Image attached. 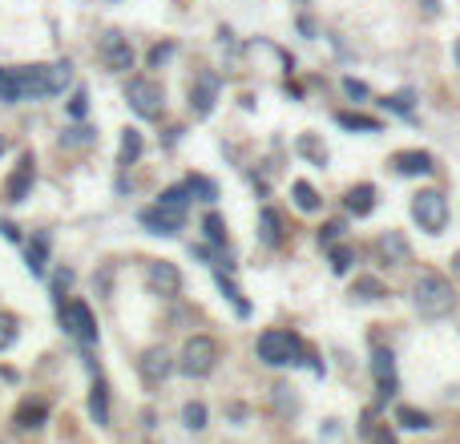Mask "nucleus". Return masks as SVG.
I'll list each match as a JSON object with an SVG mask.
<instances>
[{"mask_svg": "<svg viewBox=\"0 0 460 444\" xmlns=\"http://www.w3.org/2000/svg\"><path fill=\"white\" fill-rule=\"evenodd\" d=\"M412 299H416V311H420V315L444 319V315L457 311V287L444 279V275H436V271H424L412 287Z\"/></svg>", "mask_w": 460, "mask_h": 444, "instance_id": "obj_1", "label": "nucleus"}, {"mask_svg": "<svg viewBox=\"0 0 460 444\" xmlns=\"http://www.w3.org/2000/svg\"><path fill=\"white\" fill-rule=\"evenodd\" d=\"M12 85L21 97H53L69 85V65H24V69H12Z\"/></svg>", "mask_w": 460, "mask_h": 444, "instance_id": "obj_2", "label": "nucleus"}, {"mask_svg": "<svg viewBox=\"0 0 460 444\" xmlns=\"http://www.w3.org/2000/svg\"><path fill=\"white\" fill-rule=\"evenodd\" d=\"M258 359L271 368H287V364H307V348L295 331H263L258 335Z\"/></svg>", "mask_w": 460, "mask_h": 444, "instance_id": "obj_3", "label": "nucleus"}, {"mask_svg": "<svg viewBox=\"0 0 460 444\" xmlns=\"http://www.w3.org/2000/svg\"><path fill=\"white\" fill-rule=\"evenodd\" d=\"M125 101H130V109L138 117L154 121V117H161V109H166V89H161V81H154V77H134V81L125 85Z\"/></svg>", "mask_w": 460, "mask_h": 444, "instance_id": "obj_4", "label": "nucleus"}, {"mask_svg": "<svg viewBox=\"0 0 460 444\" xmlns=\"http://www.w3.org/2000/svg\"><path fill=\"white\" fill-rule=\"evenodd\" d=\"M214 359H218V344L210 335H194V339H186L182 355H178V368L186 375H210Z\"/></svg>", "mask_w": 460, "mask_h": 444, "instance_id": "obj_5", "label": "nucleus"}, {"mask_svg": "<svg viewBox=\"0 0 460 444\" xmlns=\"http://www.w3.org/2000/svg\"><path fill=\"white\" fill-rule=\"evenodd\" d=\"M412 218L424 227V231L440 234L444 222H448V206H444V198H440L436 190H420V194L412 198Z\"/></svg>", "mask_w": 460, "mask_h": 444, "instance_id": "obj_6", "label": "nucleus"}, {"mask_svg": "<svg viewBox=\"0 0 460 444\" xmlns=\"http://www.w3.org/2000/svg\"><path fill=\"white\" fill-rule=\"evenodd\" d=\"M61 328L77 335L81 344H93L97 339V319H93V311L85 299H73V303H61Z\"/></svg>", "mask_w": 460, "mask_h": 444, "instance_id": "obj_7", "label": "nucleus"}, {"mask_svg": "<svg viewBox=\"0 0 460 444\" xmlns=\"http://www.w3.org/2000/svg\"><path fill=\"white\" fill-rule=\"evenodd\" d=\"M145 283H150V291L154 295H178V287H182V279H178V267L174 263H166V258H150L145 263Z\"/></svg>", "mask_w": 460, "mask_h": 444, "instance_id": "obj_8", "label": "nucleus"}, {"mask_svg": "<svg viewBox=\"0 0 460 444\" xmlns=\"http://www.w3.org/2000/svg\"><path fill=\"white\" fill-rule=\"evenodd\" d=\"M371 375H375V388H380V400L388 404L396 396V355L388 348L371 351Z\"/></svg>", "mask_w": 460, "mask_h": 444, "instance_id": "obj_9", "label": "nucleus"}, {"mask_svg": "<svg viewBox=\"0 0 460 444\" xmlns=\"http://www.w3.org/2000/svg\"><path fill=\"white\" fill-rule=\"evenodd\" d=\"M138 222L150 234H161V238H170V234L182 231V214L166 211V206H145V211H138Z\"/></svg>", "mask_w": 460, "mask_h": 444, "instance_id": "obj_10", "label": "nucleus"}, {"mask_svg": "<svg viewBox=\"0 0 460 444\" xmlns=\"http://www.w3.org/2000/svg\"><path fill=\"white\" fill-rule=\"evenodd\" d=\"M391 170L404 174V178H424V174H432V158L424 150H400L391 158Z\"/></svg>", "mask_w": 460, "mask_h": 444, "instance_id": "obj_11", "label": "nucleus"}, {"mask_svg": "<svg viewBox=\"0 0 460 444\" xmlns=\"http://www.w3.org/2000/svg\"><path fill=\"white\" fill-rule=\"evenodd\" d=\"M170 372H174V355H170V348H150L145 355H141V375H145L150 384L166 380Z\"/></svg>", "mask_w": 460, "mask_h": 444, "instance_id": "obj_12", "label": "nucleus"}, {"mask_svg": "<svg viewBox=\"0 0 460 444\" xmlns=\"http://www.w3.org/2000/svg\"><path fill=\"white\" fill-rule=\"evenodd\" d=\"M33 178H37V170H33V158L24 154L21 166H17V174H12L8 186H4V202H24V194L33 190Z\"/></svg>", "mask_w": 460, "mask_h": 444, "instance_id": "obj_13", "label": "nucleus"}, {"mask_svg": "<svg viewBox=\"0 0 460 444\" xmlns=\"http://www.w3.org/2000/svg\"><path fill=\"white\" fill-rule=\"evenodd\" d=\"M375 255L384 258L388 267H400L404 258H408V242H404V234L400 231H384L375 238Z\"/></svg>", "mask_w": 460, "mask_h": 444, "instance_id": "obj_14", "label": "nucleus"}, {"mask_svg": "<svg viewBox=\"0 0 460 444\" xmlns=\"http://www.w3.org/2000/svg\"><path fill=\"white\" fill-rule=\"evenodd\" d=\"M214 97H218V77H198V85H194V94H190V105H194V114L206 117L214 109Z\"/></svg>", "mask_w": 460, "mask_h": 444, "instance_id": "obj_15", "label": "nucleus"}, {"mask_svg": "<svg viewBox=\"0 0 460 444\" xmlns=\"http://www.w3.org/2000/svg\"><path fill=\"white\" fill-rule=\"evenodd\" d=\"M101 57H105V65H109V69H134V48L125 45L121 37H105Z\"/></svg>", "mask_w": 460, "mask_h": 444, "instance_id": "obj_16", "label": "nucleus"}, {"mask_svg": "<svg viewBox=\"0 0 460 444\" xmlns=\"http://www.w3.org/2000/svg\"><path fill=\"white\" fill-rule=\"evenodd\" d=\"M344 206L347 214H355V218H364V214H371V206H375V186H351L347 190V198H344Z\"/></svg>", "mask_w": 460, "mask_h": 444, "instance_id": "obj_17", "label": "nucleus"}, {"mask_svg": "<svg viewBox=\"0 0 460 444\" xmlns=\"http://www.w3.org/2000/svg\"><path fill=\"white\" fill-rule=\"evenodd\" d=\"M89 412H93V420L97 424H109V388H105V380H93Z\"/></svg>", "mask_w": 460, "mask_h": 444, "instance_id": "obj_18", "label": "nucleus"}, {"mask_svg": "<svg viewBox=\"0 0 460 444\" xmlns=\"http://www.w3.org/2000/svg\"><path fill=\"white\" fill-rule=\"evenodd\" d=\"M45 420H48V404L45 400H28V404L17 408V424H21V428H37V424H45Z\"/></svg>", "mask_w": 460, "mask_h": 444, "instance_id": "obj_19", "label": "nucleus"}, {"mask_svg": "<svg viewBox=\"0 0 460 444\" xmlns=\"http://www.w3.org/2000/svg\"><path fill=\"white\" fill-rule=\"evenodd\" d=\"M291 198H295V206H299V211H307V214L323 206L319 190L311 186V182H295V186H291Z\"/></svg>", "mask_w": 460, "mask_h": 444, "instance_id": "obj_20", "label": "nucleus"}, {"mask_svg": "<svg viewBox=\"0 0 460 444\" xmlns=\"http://www.w3.org/2000/svg\"><path fill=\"white\" fill-rule=\"evenodd\" d=\"M182 186H186L190 198H202V202H214V198H218V186H214L210 178H202V174H190Z\"/></svg>", "mask_w": 460, "mask_h": 444, "instance_id": "obj_21", "label": "nucleus"}, {"mask_svg": "<svg viewBox=\"0 0 460 444\" xmlns=\"http://www.w3.org/2000/svg\"><path fill=\"white\" fill-rule=\"evenodd\" d=\"M45 258H48V234H37L28 242V271L33 275H45Z\"/></svg>", "mask_w": 460, "mask_h": 444, "instance_id": "obj_22", "label": "nucleus"}, {"mask_svg": "<svg viewBox=\"0 0 460 444\" xmlns=\"http://www.w3.org/2000/svg\"><path fill=\"white\" fill-rule=\"evenodd\" d=\"M396 420L404 424V428H412V432H424V428H432L428 412H420V408H408V404H400V408H396Z\"/></svg>", "mask_w": 460, "mask_h": 444, "instance_id": "obj_23", "label": "nucleus"}, {"mask_svg": "<svg viewBox=\"0 0 460 444\" xmlns=\"http://www.w3.org/2000/svg\"><path fill=\"white\" fill-rule=\"evenodd\" d=\"M335 121L344 125V130H371V134H380V121L368 114H347V109H335Z\"/></svg>", "mask_w": 460, "mask_h": 444, "instance_id": "obj_24", "label": "nucleus"}, {"mask_svg": "<svg viewBox=\"0 0 460 444\" xmlns=\"http://www.w3.org/2000/svg\"><path fill=\"white\" fill-rule=\"evenodd\" d=\"M194 198L186 194V186H166L161 190V202L158 206H166V211H178V214H186V206H190Z\"/></svg>", "mask_w": 460, "mask_h": 444, "instance_id": "obj_25", "label": "nucleus"}, {"mask_svg": "<svg viewBox=\"0 0 460 444\" xmlns=\"http://www.w3.org/2000/svg\"><path fill=\"white\" fill-rule=\"evenodd\" d=\"M141 154V134L138 130H125L121 134V166H134Z\"/></svg>", "mask_w": 460, "mask_h": 444, "instance_id": "obj_26", "label": "nucleus"}, {"mask_svg": "<svg viewBox=\"0 0 460 444\" xmlns=\"http://www.w3.org/2000/svg\"><path fill=\"white\" fill-rule=\"evenodd\" d=\"M258 227H263V242H278V238H283V218H278L275 211L258 214Z\"/></svg>", "mask_w": 460, "mask_h": 444, "instance_id": "obj_27", "label": "nucleus"}, {"mask_svg": "<svg viewBox=\"0 0 460 444\" xmlns=\"http://www.w3.org/2000/svg\"><path fill=\"white\" fill-rule=\"evenodd\" d=\"M351 295H360V299H384V283L371 279V275H364V279H355Z\"/></svg>", "mask_w": 460, "mask_h": 444, "instance_id": "obj_28", "label": "nucleus"}, {"mask_svg": "<svg viewBox=\"0 0 460 444\" xmlns=\"http://www.w3.org/2000/svg\"><path fill=\"white\" fill-rule=\"evenodd\" d=\"M214 283H218V287H222V295H227L230 303H234V311H242V315H251V303H247V299H242V295H238V291H234V283H230L227 275H222V271H218V275H214Z\"/></svg>", "mask_w": 460, "mask_h": 444, "instance_id": "obj_29", "label": "nucleus"}, {"mask_svg": "<svg viewBox=\"0 0 460 444\" xmlns=\"http://www.w3.org/2000/svg\"><path fill=\"white\" fill-rule=\"evenodd\" d=\"M182 420H186V428H194V432H198V428H206V408H202V404H186Z\"/></svg>", "mask_w": 460, "mask_h": 444, "instance_id": "obj_30", "label": "nucleus"}, {"mask_svg": "<svg viewBox=\"0 0 460 444\" xmlns=\"http://www.w3.org/2000/svg\"><path fill=\"white\" fill-rule=\"evenodd\" d=\"M351 247H335V251H331V271H335V275H347V271H351Z\"/></svg>", "mask_w": 460, "mask_h": 444, "instance_id": "obj_31", "label": "nucleus"}, {"mask_svg": "<svg viewBox=\"0 0 460 444\" xmlns=\"http://www.w3.org/2000/svg\"><path fill=\"white\" fill-rule=\"evenodd\" d=\"M206 238L210 242H218V247L227 242V222H222L218 214H206Z\"/></svg>", "mask_w": 460, "mask_h": 444, "instance_id": "obj_32", "label": "nucleus"}, {"mask_svg": "<svg viewBox=\"0 0 460 444\" xmlns=\"http://www.w3.org/2000/svg\"><path fill=\"white\" fill-rule=\"evenodd\" d=\"M12 339H17V323H12V319H8V315H0V351L8 348V344H12Z\"/></svg>", "mask_w": 460, "mask_h": 444, "instance_id": "obj_33", "label": "nucleus"}, {"mask_svg": "<svg viewBox=\"0 0 460 444\" xmlns=\"http://www.w3.org/2000/svg\"><path fill=\"white\" fill-rule=\"evenodd\" d=\"M299 150H303V154H311V158H315V162H327V154H323V145H319V141H315V138H303L299 141Z\"/></svg>", "mask_w": 460, "mask_h": 444, "instance_id": "obj_34", "label": "nucleus"}, {"mask_svg": "<svg viewBox=\"0 0 460 444\" xmlns=\"http://www.w3.org/2000/svg\"><path fill=\"white\" fill-rule=\"evenodd\" d=\"M384 105H388V109H400V114H408V109H412V94H391Z\"/></svg>", "mask_w": 460, "mask_h": 444, "instance_id": "obj_35", "label": "nucleus"}, {"mask_svg": "<svg viewBox=\"0 0 460 444\" xmlns=\"http://www.w3.org/2000/svg\"><path fill=\"white\" fill-rule=\"evenodd\" d=\"M368 441H371V444H396V432L380 424V428H371V432H368Z\"/></svg>", "mask_w": 460, "mask_h": 444, "instance_id": "obj_36", "label": "nucleus"}, {"mask_svg": "<svg viewBox=\"0 0 460 444\" xmlns=\"http://www.w3.org/2000/svg\"><path fill=\"white\" fill-rule=\"evenodd\" d=\"M85 109H89V97H85V89H81V94H73L69 114H73V117H85Z\"/></svg>", "mask_w": 460, "mask_h": 444, "instance_id": "obj_37", "label": "nucleus"}, {"mask_svg": "<svg viewBox=\"0 0 460 444\" xmlns=\"http://www.w3.org/2000/svg\"><path fill=\"white\" fill-rule=\"evenodd\" d=\"M344 231H347L344 222H339V218H331V222L323 227V242H335V238H339V234H344Z\"/></svg>", "mask_w": 460, "mask_h": 444, "instance_id": "obj_38", "label": "nucleus"}, {"mask_svg": "<svg viewBox=\"0 0 460 444\" xmlns=\"http://www.w3.org/2000/svg\"><path fill=\"white\" fill-rule=\"evenodd\" d=\"M344 89H347L351 97H368V85H360V81H351V77L344 81Z\"/></svg>", "mask_w": 460, "mask_h": 444, "instance_id": "obj_39", "label": "nucleus"}, {"mask_svg": "<svg viewBox=\"0 0 460 444\" xmlns=\"http://www.w3.org/2000/svg\"><path fill=\"white\" fill-rule=\"evenodd\" d=\"M0 231H4V238H12V242H17V238H21V231H17V227H12V222H4V227H0Z\"/></svg>", "mask_w": 460, "mask_h": 444, "instance_id": "obj_40", "label": "nucleus"}, {"mask_svg": "<svg viewBox=\"0 0 460 444\" xmlns=\"http://www.w3.org/2000/svg\"><path fill=\"white\" fill-rule=\"evenodd\" d=\"M424 12H436V0H424Z\"/></svg>", "mask_w": 460, "mask_h": 444, "instance_id": "obj_41", "label": "nucleus"}, {"mask_svg": "<svg viewBox=\"0 0 460 444\" xmlns=\"http://www.w3.org/2000/svg\"><path fill=\"white\" fill-rule=\"evenodd\" d=\"M457 271H460V255H457Z\"/></svg>", "mask_w": 460, "mask_h": 444, "instance_id": "obj_42", "label": "nucleus"}]
</instances>
